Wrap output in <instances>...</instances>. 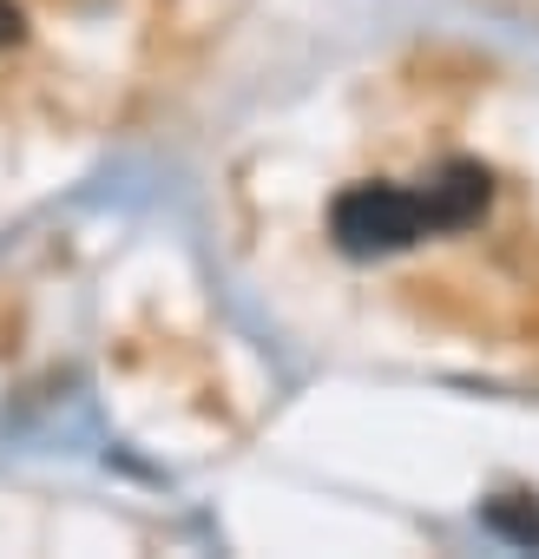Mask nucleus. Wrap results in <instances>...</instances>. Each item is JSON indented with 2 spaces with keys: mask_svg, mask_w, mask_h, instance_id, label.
<instances>
[{
  "mask_svg": "<svg viewBox=\"0 0 539 559\" xmlns=\"http://www.w3.org/2000/svg\"><path fill=\"white\" fill-rule=\"evenodd\" d=\"M500 539H513V546H539V507L526 500V493H506V500H487V513H480Z\"/></svg>",
  "mask_w": 539,
  "mask_h": 559,
  "instance_id": "7ed1b4c3",
  "label": "nucleus"
},
{
  "mask_svg": "<svg viewBox=\"0 0 539 559\" xmlns=\"http://www.w3.org/2000/svg\"><path fill=\"white\" fill-rule=\"evenodd\" d=\"M415 198H421L428 230H467V224L487 211V171H480L474 158H447Z\"/></svg>",
  "mask_w": 539,
  "mask_h": 559,
  "instance_id": "f03ea898",
  "label": "nucleus"
},
{
  "mask_svg": "<svg viewBox=\"0 0 539 559\" xmlns=\"http://www.w3.org/2000/svg\"><path fill=\"white\" fill-rule=\"evenodd\" d=\"M330 237L349 257H395L415 237H428V217H421V198L402 191V185H356V191L336 198Z\"/></svg>",
  "mask_w": 539,
  "mask_h": 559,
  "instance_id": "f257e3e1",
  "label": "nucleus"
},
{
  "mask_svg": "<svg viewBox=\"0 0 539 559\" xmlns=\"http://www.w3.org/2000/svg\"><path fill=\"white\" fill-rule=\"evenodd\" d=\"M21 27H27V21H21V8H14V0H0V47H14V40H21Z\"/></svg>",
  "mask_w": 539,
  "mask_h": 559,
  "instance_id": "20e7f679",
  "label": "nucleus"
}]
</instances>
